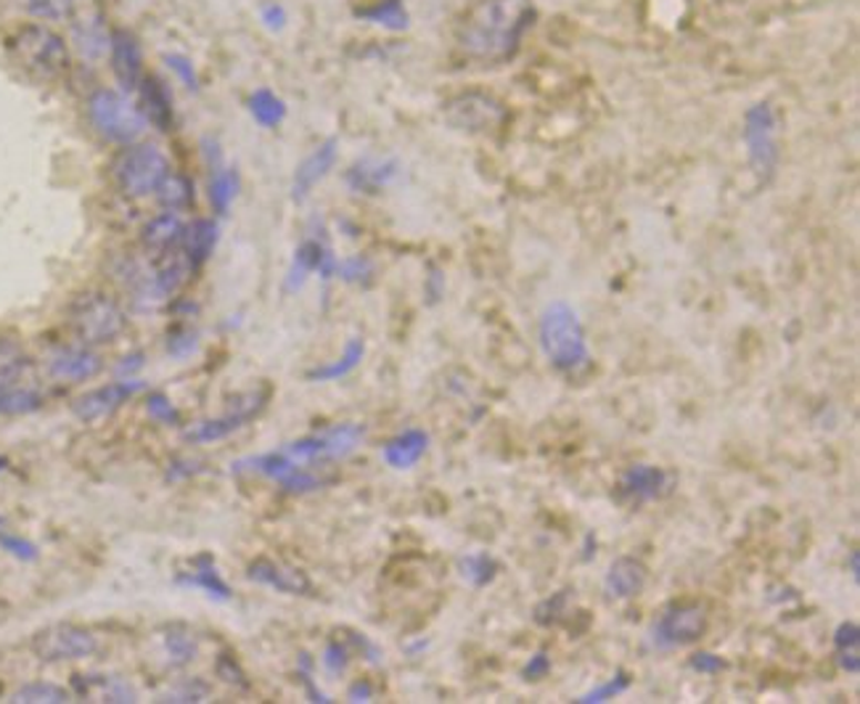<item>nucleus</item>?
Here are the masks:
<instances>
[{
  "instance_id": "f8f14e48",
  "label": "nucleus",
  "mask_w": 860,
  "mask_h": 704,
  "mask_svg": "<svg viewBox=\"0 0 860 704\" xmlns=\"http://www.w3.org/2000/svg\"><path fill=\"white\" fill-rule=\"evenodd\" d=\"M268 395L270 392L266 387L247 392V395L236 397V401L230 403L228 413L194 424L191 429H186V435L183 437L194 445H207V443H218V439H226L234 435V432H239L241 426L252 422L257 413H262V408L268 405Z\"/></svg>"
},
{
  "instance_id": "6ab92c4d",
  "label": "nucleus",
  "mask_w": 860,
  "mask_h": 704,
  "mask_svg": "<svg viewBox=\"0 0 860 704\" xmlns=\"http://www.w3.org/2000/svg\"><path fill=\"white\" fill-rule=\"evenodd\" d=\"M135 91H138V110L144 112V117L162 133H170L175 125V106L165 80H159L157 74H144Z\"/></svg>"
},
{
  "instance_id": "c9c22d12",
  "label": "nucleus",
  "mask_w": 860,
  "mask_h": 704,
  "mask_svg": "<svg viewBox=\"0 0 860 704\" xmlns=\"http://www.w3.org/2000/svg\"><path fill=\"white\" fill-rule=\"evenodd\" d=\"M165 652L175 667L191 665L199 654V641L194 639L186 628H167L165 631Z\"/></svg>"
},
{
  "instance_id": "20e7f679",
  "label": "nucleus",
  "mask_w": 860,
  "mask_h": 704,
  "mask_svg": "<svg viewBox=\"0 0 860 704\" xmlns=\"http://www.w3.org/2000/svg\"><path fill=\"white\" fill-rule=\"evenodd\" d=\"M87 120L101 138L117 146H131L146 133L148 120L144 112L127 99L125 91L99 87L87 99Z\"/></svg>"
},
{
  "instance_id": "39448f33",
  "label": "nucleus",
  "mask_w": 860,
  "mask_h": 704,
  "mask_svg": "<svg viewBox=\"0 0 860 704\" xmlns=\"http://www.w3.org/2000/svg\"><path fill=\"white\" fill-rule=\"evenodd\" d=\"M70 327L80 342L87 344H110L127 327L125 310L120 302L99 289L80 292L70 304Z\"/></svg>"
},
{
  "instance_id": "0e129e2a",
  "label": "nucleus",
  "mask_w": 860,
  "mask_h": 704,
  "mask_svg": "<svg viewBox=\"0 0 860 704\" xmlns=\"http://www.w3.org/2000/svg\"><path fill=\"white\" fill-rule=\"evenodd\" d=\"M6 466H9V462H6V458H0V472H6Z\"/></svg>"
},
{
  "instance_id": "c03bdc74",
  "label": "nucleus",
  "mask_w": 860,
  "mask_h": 704,
  "mask_svg": "<svg viewBox=\"0 0 860 704\" xmlns=\"http://www.w3.org/2000/svg\"><path fill=\"white\" fill-rule=\"evenodd\" d=\"M146 413L157 424H167V426L180 424V411L175 408V403L167 395H162V392H152V395L146 397Z\"/></svg>"
},
{
  "instance_id": "6e6552de",
  "label": "nucleus",
  "mask_w": 860,
  "mask_h": 704,
  "mask_svg": "<svg viewBox=\"0 0 860 704\" xmlns=\"http://www.w3.org/2000/svg\"><path fill=\"white\" fill-rule=\"evenodd\" d=\"M365 429L361 424H336L329 429L315 432V435L294 439V443L283 445V453L297 464H329L342 462L350 453L358 451L363 443Z\"/></svg>"
},
{
  "instance_id": "cd10ccee",
  "label": "nucleus",
  "mask_w": 860,
  "mask_h": 704,
  "mask_svg": "<svg viewBox=\"0 0 860 704\" xmlns=\"http://www.w3.org/2000/svg\"><path fill=\"white\" fill-rule=\"evenodd\" d=\"M363 355H365V342L361 337H350L348 344H344L342 355L336 358V361L323 363L318 365V369L308 371V379L310 382H336V379H344L348 374H352V371L361 365Z\"/></svg>"
},
{
  "instance_id": "f03ea898",
  "label": "nucleus",
  "mask_w": 860,
  "mask_h": 704,
  "mask_svg": "<svg viewBox=\"0 0 860 704\" xmlns=\"http://www.w3.org/2000/svg\"><path fill=\"white\" fill-rule=\"evenodd\" d=\"M540 350L559 374H578L591 363L586 329L570 302L557 300L543 310L538 323Z\"/></svg>"
},
{
  "instance_id": "393cba45",
  "label": "nucleus",
  "mask_w": 860,
  "mask_h": 704,
  "mask_svg": "<svg viewBox=\"0 0 860 704\" xmlns=\"http://www.w3.org/2000/svg\"><path fill=\"white\" fill-rule=\"evenodd\" d=\"M426 451H429V435H426L424 429H405L384 445L382 458L384 464L392 466V469L405 472L422 462Z\"/></svg>"
},
{
  "instance_id": "2eb2a0df",
  "label": "nucleus",
  "mask_w": 860,
  "mask_h": 704,
  "mask_svg": "<svg viewBox=\"0 0 860 704\" xmlns=\"http://www.w3.org/2000/svg\"><path fill=\"white\" fill-rule=\"evenodd\" d=\"M144 387L146 384L141 382V379H120V382L104 384V387L91 390V392H85V395H80L72 405V413L85 424L101 422V418L112 416V413L117 411L120 405H125L127 401H131L133 395H138V392Z\"/></svg>"
},
{
  "instance_id": "603ef678",
  "label": "nucleus",
  "mask_w": 860,
  "mask_h": 704,
  "mask_svg": "<svg viewBox=\"0 0 860 704\" xmlns=\"http://www.w3.org/2000/svg\"><path fill=\"white\" fill-rule=\"evenodd\" d=\"M688 667L700 675H717L721 670H726L728 665H726V660H721V656L713 654V652H696L688 660Z\"/></svg>"
},
{
  "instance_id": "3c124183",
  "label": "nucleus",
  "mask_w": 860,
  "mask_h": 704,
  "mask_svg": "<svg viewBox=\"0 0 860 704\" xmlns=\"http://www.w3.org/2000/svg\"><path fill=\"white\" fill-rule=\"evenodd\" d=\"M297 673H300V679L304 683V692H308L310 702H321V704H329L331 702L329 694H323L321 689L315 686V681H313V660H310L308 654H300V670H297Z\"/></svg>"
},
{
  "instance_id": "7c9ffc66",
  "label": "nucleus",
  "mask_w": 860,
  "mask_h": 704,
  "mask_svg": "<svg viewBox=\"0 0 860 704\" xmlns=\"http://www.w3.org/2000/svg\"><path fill=\"white\" fill-rule=\"evenodd\" d=\"M247 110L249 114H252L255 122L260 127H268V131H273V127H279L283 120H287V104H283L281 96H276L270 87H257L255 93H249L247 99Z\"/></svg>"
},
{
  "instance_id": "9b49d317",
  "label": "nucleus",
  "mask_w": 860,
  "mask_h": 704,
  "mask_svg": "<svg viewBox=\"0 0 860 704\" xmlns=\"http://www.w3.org/2000/svg\"><path fill=\"white\" fill-rule=\"evenodd\" d=\"M99 652V639L87 628L70 625V622H61V625H51L45 631L35 633L32 639V654L40 662H72V660H87Z\"/></svg>"
},
{
  "instance_id": "79ce46f5",
  "label": "nucleus",
  "mask_w": 860,
  "mask_h": 704,
  "mask_svg": "<svg viewBox=\"0 0 860 704\" xmlns=\"http://www.w3.org/2000/svg\"><path fill=\"white\" fill-rule=\"evenodd\" d=\"M336 276H340V279L348 281V283L365 287V283L374 281V262H371L365 255H352V257H348V260H340Z\"/></svg>"
},
{
  "instance_id": "b1692460",
  "label": "nucleus",
  "mask_w": 860,
  "mask_h": 704,
  "mask_svg": "<svg viewBox=\"0 0 860 704\" xmlns=\"http://www.w3.org/2000/svg\"><path fill=\"white\" fill-rule=\"evenodd\" d=\"M175 583L186 586V588H196V591H205L209 599L215 601H230L234 599V588H230L226 580L220 578L218 567H215L213 557L201 553L191 561V570L183 572L175 578Z\"/></svg>"
},
{
  "instance_id": "72a5a7b5",
  "label": "nucleus",
  "mask_w": 860,
  "mask_h": 704,
  "mask_svg": "<svg viewBox=\"0 0 860 704\" xmlns=\"http://www.w3.org/2000/svg\"><path fill=\"white\" fill-rule=\"evenodd\" d=\"M835 646H837V662L845 673L858 675L860 673V631L856 622H842L835 633Z\"/></svg>"
},
{
  "instance_id": "4c0bfd02",
  "label": "nucleus",
  "mask_w": 860,
  "mask_h": 704,
  "mask_svg": "<svg viewBox=\"0 0 860 704\" xmlns=\"http://www.w3.org/2000/svg\"><path fill=\"white\" fill-rule=\"evenodd\" d=\"M22 9L38 22H66L74 17V0H22Z\"/></svg>"
},
{
  "instance_id": "37998d69",
  "label": "nucleus",
  "mask_w": 860,
  "mask_h": 704,
  "mask_svg": "<svg viewBox=\"0 0 860 704\" xmlns=\"http://www.w3.org/2000/svg\"><path fill=\"white\" fill-rule=\"evenodd\" d=\"M196 350H199V334L194 329L180 327L167 334V355L175 358V361H186Z\"/></svg>"
},
{
  "instance_id": "09e8293b",
  "label": "nucleus",
  "mask_w": 860,
  "mask_h": 704,
  "mask_svg": "<svg viewBox=\"0 0 860 704\" xmlns=\"http://www.w3.org/2000/svg\"><path fill=\"white\" fill-rule=\"evenodd\" d=\"M165 61L167 66L178 74V80L188 87V91H196V87H199V74H196V66L191 64V59L183 56V53H167Z\"/></svg>"
},
{
  "instance_id": "864d4df0",
  "label": "nucleus",
  "mask_w": 860,
  "mask_h": 704,
  "mask_svg": "<svg viewBox=\"0 0 860 704\" xmlns=\"http://www.w3.org/2000/svg\"><path fill=\"white\" fill-rule=\"evenodd\" d=\"M260 19H262V24L268 27V30L281 32L283 27H287V22H289V13H287V9H283L281 3H266L260 9Z\"/></svg>"
},
{
  "instance_id": "f3484780",
  "label": "nucleus",
  "mask_w": 860,
  "mask_h": 704,
  "mask_svg": "<svg viewBox=\"0 0 860 704\" xmlns=\"http://www.w3.org/2000/svg\"><path fill=\"white\" fill-rule=\"evenodd\" d=\"M336 157H340V141L336 138H327L321 146H315L294 170V180H291V199L294 201L308 199L318 183L334 170Z\"/></svg>"
},
{
  "instance_id": "473e14b6",
  "label": "nucleus",
  "mask_w": 860,
  "mask_h": 704,
  "mask_svg": "<svg viewBox=\"0 0 860 704\" xmlns=\"http://www.w3.org/2000/svg\"><path fill=\"white\" fill-rule=\"evenodd\" d=\"M27 369H30V358H27L22 344L9 340V337H0V387H13Z\"/></svg>"
},
{
  "instance_id": "e2e57ef3",
  "label": "nucleus",
  "mask_w": 860,
  "mask_h": 704,
  "mask_svg": "<svg viewBox=\"0 0 860 704\" xmlns=\"http://www.w3.org/2000/svg\"><path fill=\"white\" fill-rule=\"evenodd\" d=\"M850 574L852 578H860V553L858 551H850Z\"/></svg>"
},
{
  "instance_id": "dca6fc26",
  "label": "nucleus",
  "mask_w": 860,
  "mask_h": 704,
  "mask_svg": "<svg viewBox=\"0 0 860 704\" xmlns=\"http://www.w3.org/2000/svg\"><path fill=\"white\" fill-rule=\"evenodd\" d=\"M112 72L117 77L120 87L131 93L144 80V51H141L138 38L131 30H114L110 43Z\"/></svg>"
},
{
  "instance_id": "49530a36",
  "label": "nucleus",
  "mask_w": 860,
  "mask_h": 704,
  "mask_svg": "<svg viewBox=\"0 0 860 704\" xmlns=\"http://www.w3.org/2000/svg\"><path fill=\"white\" fill-rule=\"evenodd\" d=\"M350 665V649L342 641H329L323 649V667L329 675H344V670Z\"/></svg>"
},
{
  "instance_id": "69168bd1",
  "label": "nucleus",
  "mask_w": 860,
  "mask_h": 704,
  "mask_svg": "<svg viewBox=\"0 0 860 704\" xmlns=\"http://www.w3.org/2000/svg\"><path fill=\"white\" fill-rule=\"evenodd\" d=\"M3 530H6V519L0 517V532H3Z\"/></svg>"
},
{
  "instance_id": "58836bf2",
  "label": "nucleus",
  "mask_w": 860,
  "mask_h": 704,
  "mask_svg": "<svg viewBox=\"0 0 860 704\" xmlns=\"http://www.w3.org/2000/svg\"><path fill=\"white\" fill-rule=\"evenodd\" d=\"M40 392L24 387H0V413H30L40 408Z\"/></svg>"
},
{
  "instance_id": "4be33fe9",
  "label": "nucleus",
  "mask_w": 860,
  "mask_h": 704,
  "mask_svg": "<svg viewBox=\"0 0 860 704\" xmlns=\"http://www.w3.org/2000/svg\"><path fill=\"white\" fill-rule=\"evenodd\" d=\"M220 239V226L209 218H196L191 222L183 226V236H180V255L186 257L188 266L194 270H199L205 262L213 257L215 247H218Z\"/></svg>"
},
{
  "instance_id": "0eeeda50",
  "label": "nucleus",
  "mask_w": 860,
  "mask_h": 704,
  "mask_svg": "<svg viewBox=\"0 0 860 704\" xmlns=\"http://www.w3.org/2000/svg\"><path fill=\"white\" fill-rule=\"evenodd\" d=\"M744 144H747L749 167L755 178L763 186L774 180L781 148H778V117L768 101H757L744 114Z\"/></svg>"
},
{
  "instance_id": "a878e982",
  "label": "nucleus",
  "mask_w": 860,
  "mask_h": 704,
  "mask_svg": "<svg viewBox=\"0 0 860 704\" xmlns=\"http://www.w3.org/2000/svg\"><path fill=\"white\" fill-rule=\"evenodd\" d=\"M72 35L74 45H77V51L83 53L85 59H101L110 53L112 32L106 30L101 13H83V17L74 19Z\"/></svg>"
},
{
  "instance_id": "1a4fd4ad",
  "label": "nucleus",
  "mask_w": 860,
  "mask_h": 704,
  "mask_svg": "<svg viewBox=\"0 0 860 704\" xmlns=\"http://www.w3.org/2000/svg\"><path fill=\"white\" fill-rule=\"evenodd\" d=\"M704 631H707V609L694 601L673 604L654 620L652 631H649V644L656 652H673V649L696 644Z\"/></svg>"
},
{
  "instance_id": "bb28decb",
  "label": "nucleus",
  "mask_w": 860,
  "mask_h": 704,
  "mask_svg": "<svg viewBox=\"0 0 860 704\" xmlns=\"http://www.w3.org/2000/svg\"><path fill=\"white\" fill-rule=\"evenodd\" d=\"M183 226H186V222H183L175 213H162L157 218L148 220L144 234H141V241H144L146 252L152 255L175 252L180 244Z\"/></svg>"
},
{
  "instance_id": "6e6d98bb",
  "label": "nucleus",
  "mask_w": 860,
  "mask_h": 704,
  "mask_svg": "<svg viewBox=\"0 0 860 704\" xmlns=\"http://www.w3.org/2000/svg\"><path fill=\"white\" fill-rule=\"evenodd\" d=\"M104 702H135V692L125 681L114 679L104 686Z\"/></svg>"
},
{
  "instance_id": "8fccbe9b",
  "label": "nucleus",
  "mask_w": 860,
  "mask_h": 704,
  "mask_svg": "<svg viewBox=\"0 0 860 704\" xmlns=\"http://www.w3.org/2000/svg\"><path fill=\"white\" fill-rule=\"evenodd\" d=\"M215 673H218L220 679L228 683V686H236V689H247L249 686V681H247V675H244L241 665L230 654H220L218 656V662H215Z\"/></svg>"
},
{
  "instance_id": "680f3d73",
  "label": "nucleus",
  "mask_w": 860,
  "mask_h": 704,
  "mask_svg": "<svg viewBox=\"0 0 860 704\" xmlns=\"http://www.w3.org/2000/svg\"><path fill=\"white\" fill-rule=\"evenodd\" d=\"M426 294H429L432 302L439 300V294H443V273H439V270H432L429 289H426Z\"/></svg>"
},
{
  "instance_id": "c85d7f7f",
  "label": "nucleus",
  "mask_w": 860,
  "mask_h": 704,
  "mask_svg": "<svg viewBox=\"0 0 860 704\" xmlns=\"http://www.w3.org/2000/svg\"><path fill=\"white\" fill-rule=\"evenodd\" d=\"M241 191V175L236 167H213L209 175V205H213L215 215H228L234 207L236 196Z\"/></svg>"
},
{
  "instance_id": "a211bd4d",
  "label": "nucleus",
  "mask_w": 860,
  "mask_h": 704,
  "mask_svg": "<svg viewBox=\"0 0 860 704\" xmlns=\"http://www.w3.org/2000/svg\"><path fill=\"white\" fill-rule=\"evenodd\" d=\"M247 578L257 586L273 588L279 593H289V596H313V583L302 570L297 567H287L279 565V561L270 559H257L247 567Z\"/></svg>"
},
{
  "instance_id": "2f4dec72",
  "label": "nucleus",
  "mask_w": 860,
  "mask_h": 704,
  "mask_svg": "<svg viewBox=\"0 0 860 704\" xmlns=\"http://www.w3.org/2000/svg\"><path fill=\"white\" fill-rule=\"evenodd\" d=\"M159 205L167 209V213H178V209H188L194 205V180L188 175L180 173H167L165 180L159 183L157 191Z\"/></svg>"
},
{
  "instance_id": "5701e85b",
  "label": "nucleus",
  "mask_w": 860,
  "mask_h": 704,
  "mask_svg": "<svg viewBox=\"0 0 860 704\" xmlns=\"http://www.w3.org/2000/svg\"><path fill=\"white\" fill-rule=\"evenodd\" d=\"M649 572L643 567V561L635 557H620L612 561V567L607 570L604 578V591L609 599L614 601H628L635 599L643 588H646Z\"/></svg>"
},
{
  "instance_id": "f704fd0d",
  "label": "nucleus",
  "mask_w": 860,
  "mask_h": 704,
  "mask_svg": "<svg viewBox=\"0 0 860 704\" xmlns=\"http://www.w3.org/2000/svg\"><path fill=\"white\" fill-rule=\"evenodd\" d=\"M458 570L460 578L469 580L474 588H483L496 580L498 561L490 553H466V557L458 559Z\"/></svg>"
},
{
  "instance_id": "423d86ee",
  "label": "nucleus",
  "mask_w": 860,
  "mask_h": 704,
  "mask_svg": "<svg viewBox=\"0 0 860 704\" xmlns=\"http://www.w3.org/2000/svg\"><path fill=\"white\" fill-rule=\"evenodd\" d=\"M112 173L122 194L131 196V199H144V196L157 191L159 183L170 173V162L159 146L135 141V144L122 148L120 157L114 159Z\"/></svg>"
},
{
  "instance_id": "5fc2aeb1",
  "label": "nucleus",
  "mask_w": 860,
  "mask_h": 704,
  "mask_svg": "<svg viewBox=\"0 0 860 704\" xmlns=\"http://www.w3.org/2000/svg\"><path fill=\"white\" fill-rule=\"evenodd\" d=\"M551 673V656H548L546 652H538L535 656H530V662L525 665V681H540L546 679V675Z\"/></svg>"
},
{
  "instance_id": "f257e3e1",
  "label": "nucleus",
  "mask_w": 860,
  "mask_h": 704,
  "mask_svg": "<svg viewBox=\"0 0 860 704\" xmlns=\"http://www.w3.org/2000/svg\"><path fill=\"white\" fill-rule=\"evenodd\" d=\"M538 9L532 0H477L456 24L460 59L483 66H500L517 59Z\"/></svg>"
},
{
  "instance_id": "bf43d9fd",
  "label": "nucleus",
  "mask_w": 860,
  "mask_h": 704,
  "mask_svg": "<svg viewBox=\"0 0 860 704\" xmlns=\"http://www.w3.org/2000/svg\"><path fill=\"white\" fill-rule=\"evenodd\" d=\"M348 696H350V702H371L374 700V686H371L369 681H355L350 686Z\"/></svg>"
},
{
  "instance_id": "4468645a",
  "label": "nucleus",
  "mask_w": 860,
  "mask_h": 704,
  "mask_svg": "<svg viewBox=\"0 0 860 704\" xmlns=\"http://www.w3.org/2000/svg\"><path fill=\"white\" fill-rule=\"evenodd\" d=\"M670 487H673V477L665 469L652 464H633L618 479L614 500L628 506V509H639L643 504H652V500L667 496Z\"/></svg>"
},
{
  "instance_id": "4d7b16f0",
  "label": "nucleus",
  "mask_w": 860,
  "mask_h": 704,
  "mask_svg": "<svg viewBox=\"0 0 860 704\" xmlns=\"http://www.w3.org/2000/svg\"><path fill=\"white\" fill-rule=\"evenodd\" d=\"M350 644L355 646L358 652H361L369 662H379V660H382V652H379V649H376L374 644H371V641L365 639L363 633H350Z\"/></svg>"
},
{
  "instance_id": "a19ab883",
  "label": "nucleus",
  "mask_w": 860,
  "mask_h": 704,
  "mask_svg": "<svg viewBox=\"0 0 860 704\" xmlns=\"http://www.w3.org/2000/svg\"><path fill=\"white\" fill-rule=\"evenodd\" d=\"M628 689H631V673H628V670H618V673H614L612 679H609L607 683H601V686L591 689V692H588V694H582L578 702L580 704H601V702L614 700V696L625 694Z\"/></svg>"
},
{
  "instance_id": "a18cd8bd",
  "label": "nucleus",
  "mask_w": 860,
  "mask_h": 704,
  "mask_svg": "<svg viewBox=\"0 0 860 704\" xmlns=\"http://www.w3.org/2000/svg\"><path fill=\"white\" fill-rule=\"evenodd\" d=\"M209 696V686L205 681L199 679H188L178 683V686L173 689V692H167L165 696H162V702H186V704H196V702H205Z\"/></svg>"
},
{
  "instance_id": "ea45409f",
  "label": "nucleus",
  "mask_w": 860,
  "mask_h": 704,
  "mask_svg": "<svg viewBox=\"0 0 860 704\" xmlns=\"http://www.w3.org/2000/svg\"><path fill=\"white\" fill-rule=\"evenodd\" d=\"M329 483H331V477H321L318 472L308 469V466L300 464V466H294V469H291L279 485L287 493H313V490H321V487L329 485Z\"/></svg>"
},
{
  "instance_id": "aec40b11",
  "label": "nucleus",
  "mask_w": 860,
  "mask_h": 704,
  "mask_svg": "<svg viewBox=\"0 0 860 704\" xmlns=\"http://www.w3.org/2000/svg\"><path fill=\"white\" fill-rule=\"evenodd\" d=\"M104 369L99 352H93L87 344H72V348H59L49 358V371L51 376L66 379V382H83V379H93L99 371Z\"/></svg>"
},
{
  "instance_id": "13d9d810",
  "label": "nucleus",
  "mask_w": 860,
  "mask_h": 704,
  "mask_svg": "<svg viewBox=\"0 0 860 704\" xmlns=\"http://www.w3.org/2000/svg\"><path fill=\"white\" fill-rule=\"evenodd\" d=\"M199 472H205V466L201 464L194 466V462H173L170 469H167V477H170L175 483V479H186V477H191V474H199Z\"/></svg>"
},
{
  "instance_id": "c756f323",
  "label": "nucleus",
  "mask_w": 860,
  "mask_h": 704,
  "mask_svg": "<svg viewBox=\"0 0 860 704\" xmlns=\"http://www.w3.org/2000/svg\"><path fill=\"white\" fill-rule=\"evenodd\" d=\"M355 17L392 32L408 30V22H411L408 9H405L403 0H374V3L355 9Z\"/></svg>"
},
{
  "instance_id": "e433bc0d",
  "label": "nucleus",
  "mask_w": 860,
  "mask_h": 704,
  "mask_svg": "<svg viewBox=\"0 0 860 704\" xmlns=\"http://www.w3.org/2000/svg\"><path fill=\"white\" fill-rule=\"evenodd\" d=\"M70 700H72L70 692L56 686V683H27V686H22L17 694H13L11 702H17V704H64Z\"/></svg>"
},
{
  "instance_id": "de8ad7c7",
  "label": "nucleus",
  "mask_w": 860,
  "mask_h": 704,
  "mask_svg": "<svg viewBox=\"0 0 860 704\" xmlns=\"http://www.w3.org/2000/svg\"><path fill=\"white\" fill-rule=\"evenodd\" d=\"M0 548H3L6 553H11V557L22 559V561H35L38 559V546L30 543L27 538H19V535L13 532H0Z\"/></svg>"
},
{
  "instance_id": "052dcab7",
  "label": "nucleus",
  "mask_w": 860,
  "mask_h": 704,
  "mask_svg": "<svg viewBox=\"0 0 860 704\" xmlns=\"http://www.w3.org/2000/svg\"><path fill=\"white\" fill-rule=\"evenodd\" d=\"M144 369V352H133V355L125 358V363L117 365V374L120 376H131L133 371Z\"/></svg>"
},
{
  "instance_id": "9d476101",
  "label": "nucleus",
  "mask_w": 860,
  "mask_h": 704,
  "mask_svg": "<svg viewBox=\"0 0 860 704\" xmlns=\"http://www.w3.org/2000/svg\"><path fill=\"white\" fill-rule=\"evenodd\" d=\"M443 117L453 131L490 133L509 117L506 106L496 96L483 91H464L443 104Z\"/></svg>"
},
{
  "instance_id": "7ed1b4c3",
  "label": "nucleus",
  "mask_w": 860,
  "mask_h": 704,
  "mask_svg": "<svg viewBox=\"0 0 860 704\" xmlns=\"http://www.w3.org/2000/svg\"><path fill=\"white\" fill-rule=\"evenodd\" d=\"M11 61L38 80H59L70 70L72 56L66 40L43 22L22 24L6 40Z\"/></svg>"
},
{
  "instance_id": "ddd939ff",
  "label": "nucleus",
  "mask_w": 860,
  "mask_h": 704,
  "mask_svg": "<svg viewBox=\"0 0 860 704\" xmlns=\"http://www.w3.org/2000/svg\"><path fill=\"white\" fill-rule=\"evenodd\" d=\"M336 268H340V260H336L334 249L327 244V236H323V228H321V231L310 234L308 239L294 249L283 289H287L289 294L300 292L310 273H318L323 281H329L336 276Z\"/></svg>"
},
{
  "instance_id": "412c9836",
  "label": "nucleus",
  "mask_w": 860,
  "mask_h": 704,
  "mask_svg": "<svg viewBox=\"0 0 860 704\" xmlns=\"http://www.w3.org/2000/svg\"><path fill=\"white\" fill-rule=\"evenodd\" d=\"M401 175V165L397 159H374L365 157L350 167L344 173V183L350 186V191L355 194H379L382 188L392 186Z\"/></svg>"
}]
</instances>
